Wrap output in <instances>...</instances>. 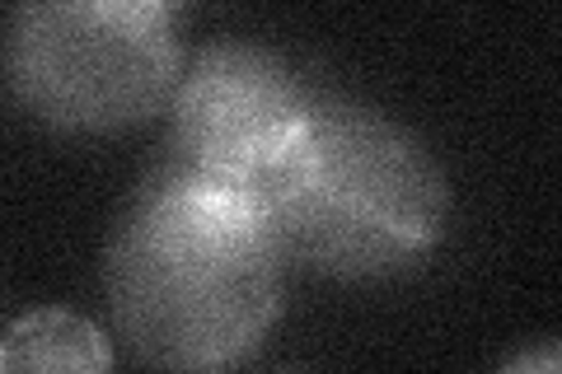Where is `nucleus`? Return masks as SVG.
Returning <instances> with one entry per match:
<instances>
[{
	"label": "nucleus",
	"instance_id": "obj_1",
	"mask_svg": "<svg viewBox=\"0 0 562 374\" xmlns=\"http://www.w3.org/2000/svg\"><path fill=\"white\" fill-rule=\"evenodd\" d=\"M103 291L140 361L216 374L272 332L286 295V253L262 197L160 159L109 235Z\"/></svg>",
	"mask_w": 562,
	"mask_h": 374
},
{
	"label": "nucleus",
	"instance_id": "obj_2",
	"mask_svg": "<svg viewBox=\"0 0 562 374\" xmlns=\"http://www.w3.org/2000/svg\"><path fill=\"white\" fill-rule=\"evenodd\" d=\"M262 206L286 262L380 281L431 258L450 225V183L403 122L319 94L301 146L262 188Z\"/></svg>",
	"mask_w": 562,
	"mask_h": 374
},
{
	"label": "nucleus",
	"instance_id": "obj_3",
	"mask_svg": "<svg viewBox=\"0 0 562 374\" xmlns=\"http://www.w3.org/2000/svg\"><path fill=\"white\" fill-rule=\"evenodd\" d=\"M5 66L47 127L127 132L169 109L183 47L165 0H38L14 10Z\"/></svg>",
	"mask_w": 562,
	"mask_h": 374
},
{
	"label": "nucleus",
	"instance_id": "obj_4",
	"mask_svg": "<svg viewBox=\"0 0 562 374\" xmlns=\"http://www.w3.org/2000/svg\"><path fill=\"white\" fill-rule=\"evenodd\" d=\"M314 99L277 52L239 38L198 47L169 94V165L262 197L310 127Z\"/></svg>",
	"mask_w": 562,
	"mask_h": 374
},
{
	"label": "nucleus",
	"instance_id": "obj_5",
	"mask_svg": "<svg viewBox=\"0 0 562 374\" xmlns=\"http://www.w3.org/2000/svg\"><path fill=\"white\" fill-rule=\"evenodd\" d=\"M0 374H113V347L85 314L43 305L0 332Z\"/></svg>",
	"mask_w": 562,
	"mask_h": 374
},
{
	"label": "nucleus",
	"instance_id": "obj_6",
	"mask_svg": "<svg viewBox=\"0 0 562 374\" xmlns=\"http://www.w3.org/2000/svg\"><path fill=\"white\" fill-rule=\"evenodd\" d=\"M497 374H562V355H558L553 342H543V347H535V351L512 355V361H506Z\"/></svg>",
	"mask_w": 562,
	"mask_h": 374
}]
</instances>
